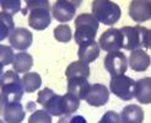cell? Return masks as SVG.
I'll return each mask as SVG.
<instances>
[{"label":"cell","instance_id":"14","mask_svg":"<svg viewBox=\"0 0 151 123\" xmlns=\"http://www.w3.org/2000/svg\"><path fill=\"white\" fill-rule=\"evenodd\" d=\"M1 116L6 123H21L25 118V111L20 102H12L1 106Z\"/></svg>","mask_w":151,"mask_h":123},{"label":"cell","instance_id":"27","mask_svg":"<svg viewBox=\"0 0 151 123\" xmlns=\"http://www.w3.org/2000/svg\"><path fill=\"white\" fill-rule=\"evenodd\" d=\"M28 123H52V116L44 110H36L29 116Z\"/></svg>","mask_w":151,"mask_h":123},{"label":"cell","instance_id":"2","mask_svg":"<svg viewBox=\"0 0 151 123\" xmlns=\"http://www.w3.org/2000/svg\"><path fill=\"white\" fill-rule=\"evenodd\" d=\"M123 36V48L127 51L150 49L151 44V31L142 26H124L119 30Z\"/></svg>","mask_w":151,"mask_h":123},{"label":"cell","instance_id":"26","mask_svg":"<svg viewBox=\"0 0 151 123\" xmlns=\"http://www.w3.org/2000/svg\"><path fill=\"white\" fill-rule=\"evenodd\" d=\"M0 4H1L3 12L9 14L11 16H14L15 14H17L21 10V1L20 0H3Z\"/></svg>","mask_w":151,"mask_h":123},{"label":"cell","instance_id":"3","mask_svg":"<svg viewBox=\"0 0 151 123\" xmlns=\"http://www.w3.org/2000/svg\"><path fill=\"white\" fill-rule=\"evenodd\" d=\"M1 106L20 102V100L24 96V88H22L21 79L19 74L15 70H7L1 74Z\"/></svg>","mask_w":151,"mask_h":123},{"label":"cell","instance_id":"11","mask_svg":"<svg viewBox=\"0 0 151 123\" xmlns=\"http://www.w3.org/2000/svg\"><path fill=\"white\" fill-rule=\"evenodd\" d=\"M109 98V91L102 84H93L90 85V89L87 91V95L85 97L86 102L90 106L93 107H101L107 103Z\"/></svg>","mask_w":151,"mask_h":123},{"label":"cell","instance_id":"12","mask_svg":"<svg viewBox=\"0 0 151 123\" xmlns=\"http://www.w3.org/2000/svg\"><path fill=\"white\" fill-rule=\"evenodd\" d=\"M129 15L135 22H145L151 17V3L149 0H133L129 5Z\"/></svg>","mask_w":151,"mask_h":123},{"label":"cell","instance_id":"29","mask_svg":"<svg viewBox=\"0 0 151 123\" xmlns=\"http://www.w3.org/2000/svg\"><path fill=\"white\" fill-rule=\"evenodd\" d=\"M99 123H122V122H120V117L117 112L107 111L103 114V117L100 119Z\"/></svg>","mask_w":151,"mask_h":123},{"label":"cell","instance_id":"19","mask_svg":"<svg viewBox=\"0 0 151 123\" xmlns=\"http://www.w3.org/2000/svg\"><path fill=\"white\" fill-rule=\"evenodd\" d=\"M134 97L138 100L140 103L149 105L151 102V79L144 78L135 82Z\"/></svg>","mask_w":151,"mask_h":123},{"label":"cell","instance_id":"17","mask_svg":"<svg viewBox=\"0 0 151 123\" xmlns=\"http://www.w3.org/2000/svg\"><path fill=\"white\" fill-rule=\"evenodd\" d=\"M78 56L80 62H84V63L88 64L92 63L93 60H96L100 56V46L96 41L88 42V43H84L80 46Z\"/></svg>","mask_w":151,"mask_h":123},{"label":"cell","instance_id":"24","mask_svg":"<svg viewBox=\"0 0 151 123\" xmlns=\"http://www.w3.org/2000/svg\"><path fill=\"white\" fill-rule=\"evenodd\" d=\"M62 112L65 116H69V114L76 112L78 109L80 107V100L76 98L75 96L70 95V94H65L64 96H62Z\"/></svg>","mask_w":151,"mask_h":123},{"label":"cell","instance_id":"23","mask_svg":"<svg viewBox=\"0 0 151 123\" xmlns=\"http://www.w3.org/2000/svg\"><path fill=\"white\" fill-rule=\"evenodd\" d=\"M15 31V24H14V20L12 16L9 14H5L1 11L0 14V40H5L7 36H11V33Z\"/></svg>","mask_w":151,"mask_h":123},{"label":"cell","instance_id":"10","mask_svg":"<svg viewBox=\"0 0 151 123\" xmlns=\"http://www.w3.org/2000/svg\"><path fill=\"white\" fill-rule=\"evenodd\" d=\"M80 1H70V0H58L52 7L54 19L59 22H69L73 20Z\"/></svg>","mask_w":151,"mask_h":123},{"label":"cell","instance_id":"16","mask_svg":"<svg viewBox=\"0 0 151 123\" xmlns=\"http://www.w3.org/2000/svg\"><path fill=\"white\" fill-rule=\"evenodd\" d=\"M90 84L85 78H74L68 80V94L75 96L79 100H85Z\"/></svg>","mask_w":151,"mask_h":123},{"label":"cell","instance_id":"7","mask_svg":"<svg viewBox=\"0 0 151 123\" xmlns=\"http://www.w3.org/2000/svg\"><path fill=\"white\" fill-rule=\"evenodd\" d=\"M37 102L43 106L44 111H47L50 116H63L62 112V96L57 95L54 91L46 88L38 92Z\"/></svg>","mask_w":151,"mask_h":123},{"label":"cell","instance_id":"8","mask_svg":"<svg viewBox=\"0 0 151 123\" xmlns=\"http://www.w3.org/2000/svg\"><path fill=\"white\" fill-rule=\"evenodd\" d=\"M104 68L112 76L123 75L128 69V59L122 52H111L104 58Z\"/></svg>","mask_w":151,"mask_h":123},{"label":"cell","instance_id":"9","mask_svg":"<svg viewBox=\"0 0 151 123\" xmlns=\"http://www.w3.org/2000/svg\"><path fill=\"white\" fill-rule=\"evenodd\" d=\"M100 48L106 52H118L123 48V36L118 28H109L101 35L99 41Z\"/></svg>","mask_w":151,"mask_h":123},{"label":"cell","instance_id":"20","mask_svg":"<svg viewBox=\"0 0 151 123\" xmlns=\"http://www.w3.org/2000/svg\"><path fill=\"white\" fill-rule=\"evenodd\" d=\"M32 67H33V58L31 54H28L26 52H21V53L15 54V58L12 62V68L17 74L27 73Z\"/></svg>","mask_w":151,"mask_h":123},{"label":"cell","instance_id":"18","mask_svg":"<svg viewBox=\"0 0 151 123\" xmlns=\"http://www.w3.org/2000/svg\"><path fill=\"white\" fill-rule=\"evenodd\" d=\"M122 123H142L144 122V111L138 105H128L120 112Z\"/></svg>","mask_w":151,"mask_h":123},{"label":"cell","instance_id":"25","mask_svg":"<svg viewBox=\"0 0 151 123\" xmlns=\"http://www.w3.org/2000/svg\"><path fill=\"white\" fill-rule=\"evenodd\" d=\"M54 38L59 42L66 43L71 40V28L68 25H59L54 28Z\"/></svg>","mask_w":151,"mask_h":123},{"label":"cell","instance_id":"21","mask_svg":"<svg viewBox=\"0 0 151 123\" xmlns=\"http://www.w3.org/2000/svg\"><path fill=\"white\" fill-rule=\"evenodd\" d=\"M65 75L68 80L69 79H74V78H85L87 79L90 75V67L88 64L84 63V62H73L71 64H69V67L66 68Z\"/></svg>","mask_w":151,"mask_h":123},{"label":"cell","instance_id":"5","mask_svg":"<svg viewBox=\"0 0 151 123\" xmlns=\"http://www.w3.org/2000/svg\"><path fill=\"white\" fill-rule=\"evenodd\" d=\"M91 9L92 16L103 25H114L122 15L119 5L108 0H95Z\"/></svg>","mask_w":151,"mask_h":123},{"label":"cell","instance_id":"6","mask_svg":"<svg viewBox=\"0 0 151 123\" xmlns=\"http://www.w3.org/2000/svg\"><path fill=\"white\" fill-rule=\"evenodd\" d=\"M109 90L123 101H129L134 97L135 81L125 75L112 76L109 81Z\"/></svg>","mask_w":151,"mask_h":123},{"label":"cell","instance_id":"30","mask_svg":"<svg viewBox=\"0 0 151 123\" xmlns=\"http://www.w3.org/2000/svg\"><path fill=\"white\" fill-rule=\"evenodd\" d=\"M58 123H87L82 116H64L59 119Z\"/></svg>","mask_w":151,"mask_h":123},{"label":"cell","instance_id":"15","mask_svg":"<svg viewBox=\"0 0 151 123\" xmlns=\"http://www.w3.org/2000/svg\"><path fill=\"white\" fill-rule=\"evenodd\" d=\"M129 67L135 72H145L146 69L150 67L151 58L145 51L142 49H137L132 51L129 56Z\"/></svg>","mask_w":151,"mask_h":123},{"label":"cell","instance_id":"13","mask_svg":"<svg viewBox=\"0 0 151 123\" xmlns=\"http://www.w3.org/2000/svg\"><path fill=\"white\" fill-rule=\"evenodd\" d=\"M32 41H33L32 33L29 32L27 28H24V27L15 28V31L9 37V42L11 44V48H15L17 51L27 49L29 46L32 44Z\"/></svg>","mask_w":151,"mask_h":123},{"label":"cell","instance_id":"1","mask_svg":"<svg viewBox=\"0 0 151 123\" xmlns=\"http://www.w3.org/2000/svg\"><path fill=\"white\" fill-rule=\"evenodd\" d=\"M22 14H28V25L33 30H46L52 21L50 5L48 0H28L26 7L22 9Z\"/></svg>","mask_w":151,"mask_h":123},{"label":"cell","instance_id":"4","mask_svg":"<svg viewBox=\"0 0 151 123\" xmlns=\"http://www.w3.org/2000/svg\"><path fill=\"white\" fill-rule=\"evenodd\" d=\"M75 41L78 44H84L95 41L96 32L99 31V21L92 14H81L75 20Z\"/></svg>","mask_w":151,"mask_h":123},{"label":"cell","instance_id":"28","mask_svg":"<svg viewBox=\"0 0 151 123\" xmlns=\"http://www.w3.org/2000/svg\"><path fill=\"white\" fill-rule=\"evenodd\" d=\"M14 58H15V54H14L11 47H7V46H4V44L0 46V60H1V69L6 64H12Z\"/></svg>","mask_w":151,"mask_h":123},{"label":"cell","instance_id":"22","mask_svg":"<svg viewBox=\"0 0 151 123\" xmlns=\"http://www.w3.org/2000/svg\"><path fill=\"white\" fill-rule=\"evenodd\" d=\"M21 84L27 94H31V92L37 91V89H40V86L42 85V79L40 74L37 73H26L22 76Z\"/></svg>","mask_w":151,"mask_h":123}]
</instances>
